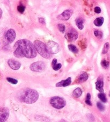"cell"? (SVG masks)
Masks as SVG:
<instances>
[{"label": "cell", "instance_id": "obj_12", "mask_svg": "<svg viewBox=\"0 0 110 122\" xmlns=\"http://www.w3.org/2000/svg\"><path fill=\"white\" fill-rule=\"evenodd\" d=\"M96 88L97 90L100 92H104V81L103 78L101 76H99L96 82Z\"/></svg>", "mask_w": 110, "mask_h": 122}, {"label": "cell", "instance_id": "obj_4", "mask_svg": "<svg viewBox=\"0 0 110 122\" xmlns=\"http://www.w3.org/2000/svg\"><path fill=\"white\" fill-rule=\"evenodd\" d=\"M50 103L53 108L56 109H62L66 105V102L64 98L59 96L52 97L50 100Z\"/></svg>", "mask_w": 110, "mask_h": 122}, {"label": "cell", "instance_id": "obj_13", "mask_svg": "<svg viewBox=\"0 0 110 122\" xmlns=\"http://www.w3.org/2000/svg\"><path fill=\"white\" fill-rule=\"evenodd\" d=\"M71 83V77H68L67 79L63 80L56 84V87H67L70 85Z\"/></svg>", "mask_w": 110, "mask_h": 122}, {"label": "cell", "instance_id": "obj_18", "mask_svg": "<svg viewBox=\"0 0 110 122\" xmlns=\"http://www.w3.org/2000/svg\"><path fill=\"white\" fill-rule=\"evenodd\" d=\"M82 90L80 88H77L73 92V96L76 98H79L82 95Z\"/></svg>", "mask_w": 110, "mask_h": 122}, {"label": "cell", "instance_id": "obj_7", "mask_svg": "<svg viewBox=\"0 0 110 122\" xmlns=\"http://www.w3.org/2000/svg\"><path fill=\"white\" fill-rule=\"evenodd\" d=\"M46 46L48 51L52 54H56L60 51V46L58 43L54 41H48Z\"/></svg>", "mask_w": 110, "mask_h": 122}, {"label": "cell", "instance_id": "obj_29", "mask_svg": "<svg viewBox=\"0 0 110 122\" xmlns=\"http://www.w3.org/2000/svg\"><path fill=\"white\" fill-rule=\"evenodd\" d=\"M94 11L96 14H100L101 10V9L100 8V7H96L94 9Z\"/></svg>", "mask_w": 110, "mask_h": 122}, {"label": "cell", "instance_id": "obj_16", "mask_svg": "<svg viewBox=\"0 0 110 122\" xmlns=\"http://www.w3.org/2000/svg\"><path fill=\"white\" fill-rule=\"evenodd\" d=\"M52 66L53 70L56 71L59 70L61 68L62 65L61 64H57V59H54L52 62Z\"/></svg>", "mask_w": 110, "mask_h": 122}, {"label": "cell", "instance_id": "obj_2", "mask_svg": "<svg viewBox=\"0 0 110 122\" xmlns=\"http://www.w3.org/2000/svg\"><path fill=\"white\" fill-rule=\"evenodd\" d=\"M39 98V93L37 90L33 89H25L20 94V100L26 104H32L37 101Z\"/></svg>", "mask_w": 110, "mask_h": 122}, {"label": "cell", "instance_id": "obj_32", "mask_svg": "<svg viewBox=\"0 0 110 122\" xmlns=\"http://www.w3.org/2000/svg\"></svg>", "mask_w": 110, "mask_h": 122}, {"label": "cell", "instance_id": "obj_28", "mask_svg": "<svg viewBox=\"0 0 110 122\" xmlns=\"http://www.w3.org/2000/svg\"><path fill=\"white\" fill-rule=\"evenodd\" d=\"M25 7L23 5H18L17 7L18 11L20 12V13H23L24 11H25Z\"/></svg>", "mask_w": 110, "mask_h": 122}, {"label": "cell", "instance_id": "obj_26", "mask_svg": "<svg viewBox=\"0 0 110 122\" xmlns=\"http://www.w3.org/2000/svg\"><path fill=\"white\" fill-rule=\"evenodd\" d=\"M97 107L99 110L101 111H103L105 110V107L104 105L101 103V102H98L97 103Z\"/></svg>", "mask_w": 110, "mask_h": 122}, {"label": "cell", "instance_id": "obj_25", "mask_svg": "<svg viewBox=\"0 0 110 122\" xmlns=\"http://www.w3.org/2000/svg\"><path fill=\"white\" fill-rule=\"evenodd\" d=\"M7 80L10 82V83L13 84V85H16L18 83V80L16 79H15L14 78H11V77H7Z\"/></svg>", "mask_w": 110, "mask_h": 122}, {"label": "cell", "instance_id": "obj_27", "mask_svg": "<svg viewBox=\"0 0 110 122\" xmlns=\"http://www.w3.org/2000/svg\"><path fill=\"white\" fill-rule=\"evenodd\" d=\"M101 65L104 67V68H107L109 66L110 63H109V61H106V60H103L101 61Z\"/></svg>", "mask_w": 110, "mask_h": 122}, {"label": "cell", "instance_id": "obj_1", "mask_svg": "<svg viewBox=\"0 0 110 122\" xmlns=\"http://www.w3.org/2000/svg\"><path fill=\"white\" fill-rule=\"evenodd\" d=\"M14 54L16 58L31 59L37 56V51L31 42L27 39L19 40L14 45Z\"/></svg>", "mask_w": 110, "mask_h": 122}, {"label": "cell", "instance_id": "obj_24", "mask_svg": "<svg viewBox=\"0 0 110 122\" xmlns=\"http://www.w3.org/2000/svg\"><path fill=\"white\" fill-rule=\"evenodd\" d=\"M94 35L97 38H101L103 37V33L101 32L100 31L96 30L94 31Z\"/></svg>", "mask_w": 110, "mask_h": 122}, {"label": "cell", "instance_id": "obj_8", "mask_svg": "<svg viewBox=\"0 0 110 122\" xmlns=\"http://www.w3.org/2000/svg\"><path fill=\"white\" fill-rule=\"evenodd\" d=\"M5 41L8 43L11 44L13 42L16 38V32L14 29H10L6 32L5 36Z\"/></svg>", "mask_w": 110, "mask_h": 122}, {"label": "cell", "instance_id": "obj_31", "mask_svg": "<svg viewBox=\"0 0 110 122\" xmlns=\"http://www.w3.org/2000/svg\"><path fill=\"white\" fill-rule=\"evenodd\" d=\"M2 14H3V11L2 9L0 8V19L2 17Z\"/></svg>", "mask_w": 110, "mask_h": 122}, {"label": "cell", "instance_id": "obj_30", "mask_svg": "<svg viewBox=\"0 0 110 122\" xmlns=\"http://www.w3.org/2000/svg\"><path fill=\"white\" fill-rule=\"evenodd\" d=\"M39 22L40 23H41V24H45V19L44 18H42V17H40L39 18Z\"/></svg>", "mask_w": 110, "mask_h": 122}, {"label": "cell", "instance_id": "obj_11", "mask_svg": "<svg viewBox=\"0 0 110 122\" xmlns=\"http://www.w3.org/2000/svg\"><path fill=\"white\" fill-rule=\"evenodd\" d=\"M8 64L10 68L14 70H18L21 66V64L20 62L12 59H10L8 61Z\"/></svg>", "mask_w": 110, "mask_h": 122}, {"label": "cell", "instance_id": "obj_23", "mask_svg": "<svg viewBox=\"0 0 110 122\" xmlns=\"http://www.w3.org/2000/svg\"><path fill=\"white\" fill-rule=\"evenodd\" d=\"M58 28L59 31H60L61 33H64L65 30V27L64 24H59L58 25Z\"/></svg>", "mask_w": 110, "mask_h": 122}, {"label": "cell", "instance_id": "obj_14", "mask_svg": "<svg viewBox=\"0 0 110 122\" xmlns=\"http://www.w3.org/2000/svg\"><path fill=\"white\" fill-rule=\"evenodd\" d=\"M88 77H89V75L87 74V73L84 72L77 77V79L76 80V82L79 83L84 82H85L88 79Z\"/></svg>", "mask_w": 110, "mask_h": 122}, {"label": "cell", "instance_id": "obj_21", "mask_svg": "<svg viewBox=\"0 0 110 122\" xmlns=\"http://www.w3.org/2000/svg\"><path fill=\"white\" fill-rule=\"evenodd\" d=\"M85 102L86 104L88 105V106H92V103L91 102V95L90 93H88L87 95H86Z\"/></svg>", "mask_w": 110, "mask_h": 122}, {"label": "cell", "instance_id": "obj_15", "mask_svg": "<svg viewBox=\"0 0 110 122\" xmlns=\"http://www.w3.org/2000/svg\"><path fill=\"white\" fill-rule=\"evenodd\" d=\"M75 22L77 28H79L80 30H82V29L84 28V25H83L84 20L83 18L81 17L77 18V19H76Z\"/></svg>", "mask_w": 110, "mask_h": 122}, {"label": "cell", "instance_id": "obj_3", "mask_svg": "<svg viewBox=\"0 0 110 122\" xmlns=\"http://www.w3.org/2000/svg\"><path fill=\"white\" fill-rule=\"evenodd\" d=\"M34 46L36 51H37L42 57L49 59L52 56V54L48 51L47 46L43 42L38 40H35L34 41Z\"/></svg>", "mask_w": 110, "mask_h": 122}, {"label": "cell", "instance_id": "obj_9", "mask_svg": "<svg viewBox=\"0 0 110 122\" xmlns=\"http://www.w3.org/2000/svg\"><path fill=\"white\" fill-rule=\"evenodd\" d=\"M10 111L7 107L0 108V122H5L9 117Z\"/></svg>", "mask_w": 110, "mask_h": 122}, {"label": "cell", "instance_id": "obj_6", "mask_svg": "<svg viewBox=\"0 0 110 122\" xmlns=\"http://www.w3.org/2000/svg\"><path fill=\"white\" fill-rule=\"evenodd\" d=\"M46 65L45 63L42 61H37L32 64L30 68L33 71L35 72H41L45 69Z\"/></svg>", "mask_w": 110, "mask_h": 122}, {"label": "cell", "instance_id": "obj_19", "mask_svg": "<svg viewBox=\"0 0 110 122\" xmlns=\"http://www.w3.org/2000/svg\"><path fill=\"white\" fill-rule=\"evenodd\" d=\"M68 47L70 51L74 53H78V52H79V50H78L76 46L74 45H72V44H70V45H69L68 46Z\"/></svg>", "mask_w": 110, "mask_h": 122}, {"label": "cell", "instance_id": "obj_22", "mask_svg": "<svg viewBox=\"0 0 110 122\" xmlns=\"http://www.w3.org/2000/svg\"><path fill=\"white\" fill-rule=\"evenodd\" d=\"M110 48V44L109 43H106L104 45V47L102 51V54H106L109 51V49Z\"/></svg>", "mask_w": 110, "mask_h": 122}, {"label": "cell", "instance_id": "obj_5", "mask_svg": "<svg viewBox=\"0 0 110 122\" xmlns=\"http://www.w3.org/2000/svg\"><path fill=\"white\" fill-rule=\"evenodd\" d=\"M65 37L69 42L74 41L78 38V32L75 29L70 28L65 33Z\"/></svg>", "mask_w": 110, "mask_h": 122}, {"label": "cell", "instance_id": "obj_10", "mask_svg": "<svg viewBox=\"0 0 110 122\" xmlns=\"http://www.w3.org/2000/svg\"><path fill=\"white\" fill-rule=\"evenodd\" d=\"M73 14V11L70 9L65 10L58 16V19L61 20H68Z\"/></svg>", "mask_w": 110, "mask_h": 122}, {"label": "cell", "instance_id": "obj_20", "mask_svg": "<svg viewBox=\"0 0 110 122\" xmlns=\"http://www.w3.org/2000/svg\"><path fill=\"white\" fill-rule=\"evenodd\" d=\"M98 97L99 99L100 100L101 102H103L104 103H106L107 102V98L106 96V95L104 93H99L98 94Z\"/></svg>", "mask_w": 110, "mask_h": 122}, {"label": "cell", "instance_id": "obj_17", "mask_svg": "<svg viewBox=\"0 0 110 122\" xmlns=\"http://www.w3.org/2000/svg\"><path fill=\"white\" fill-rule=\"evenodd\" d=\"M104 21V19L102 17H99L95 19L94 20V24L96 26L100 27L103 24Z\"/></svg>", "mask_w": 110, "mask_h": 122}]
</instances>
